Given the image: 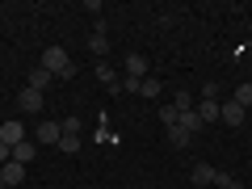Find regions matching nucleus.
I'll return each instance as SVG.
<instances>
[{
    "mask_svg": "<svg viewBox=\"0 0 252 189\" xmlns=\"http://www.w3.org/2000/svg\"><path fill=\"white\" fill-rule=\"evenodd\" d=\"M38 67H46L55 80H72V76H76V59L63 51V46H46V51H42V63H38Z\"/></svg>",
    "mask_w": 252,
    "mask_h": 189,
    "instance_id": "f257e3e1",
    "label": "nucleus"
},
{
    "mask_svg": "<svg viewBox=\"0 0 252 189\" xmlns=\"http://www.w3.org/2000/svg\"><path fill=\"white\" fill-rule=\"evenodd\" d=\"M219 122H227V126H244V122H248V109L235 105V101H219Z\"/></svg>",
    "mask_w": 252,
    "mask_h": 189,
    "instance_id": "f03ea898",
    "label": "nucleus"
},
{
    "mask_svg": "<svg viewBox=\"0 0 252 189\" xmlns=\"http://www.w3.org/2000/svg\"><path fill=\"white\" fill-rule=\"evenodd\" d=\"M0 143H9V147L26 143V122H17V118H9V122H0Z\"/></svg>",
    "mask_w": 252,
    "mask_h": 189,
    "instance_id": "7ed1b4c3",
    "label": "nucleus"
},
{
    "mask_svg": "<svg viewBox=\"0 0 252 189\" xmlns=\"http://www.w3.org/2000/svg\"><path fill=\"white\" fill-rule=\"evenodd\" d=\"M34 139L51 147V143H59V139H63V126L55 122V118H42V122H38V130H34Z\"/></svg>",
    "mask_w": 252,
    "mask_h": 189,
    "instance_id": "20e7f679",
    "label": "nucleus"
},
{
    "mask_svg": "<svg viewBox=\"0 0 252 189\" xmlns=\"http://www.w3.org/2000/svg\"><path fill=\"white\" fill-rule=\"evenodd\" d=\"M215 177H219V168L215 164H193V168H189V181H193V189H206V185H215Z\"/></svg>",
    "mask_w": 252,
    "mask_h": 189,
    "instance_id": "39448f33",
    "label": "nucleus"
},
{
    "mask_svg": "<svg viewBox=\"0 0 252 189\" xmlns=\"http://www.w3.org/2000/svg\"><path fill=\"white\" fill-rule=\"evenodd\" d=\"M17 105H21V114H42V93H34V89H21L17 93Z\"/></svg>",
    "mask_w": 252,
    "mask_h": 189,
    "instance_id": "423d86ee",
    "label": "nucleus"
},
{
    "mask_svg": "<svg viewBox=\"0 0 252 189\" xmlns=\"http://www.w3.org/2000/svg\"><path fill=\"white\" fill-rule=\"evenodd\" d=\"M51 84H55V76L46 72V67H34V72L26 76V89H34V93H46Z\"/></svg>",
    "mask_w": 252,
    "mask_h": 189,
    "instance_id": "0eeeda50",
    "label": "nucleus"
},
{
    "mask_svg": "<svg viewBox=\"0 0 252 189\" xmlns=\"http://www.w3.org/2000/svg\"><path fill=\"white\" fill-rule=\"evenodd\" d=\"M126 76L130 80H147V55H126Z\"/></svg>",
    "mask_w": 252,
    "mask_h": 189,
    "instance_id": "6e6552de",
    "label": "nucleus"
},
{
    "mask_svg": "<svg viewBox=\"0 0 252 189\" xmlns=\"http://www.w3.org/2000/svg\"><path fill=\"white\" fill-rule=\"evenodd\" d=\"M93 76H97V80L105 84L109 93H122V80L114 76V67H109V63H97V67H93Z\"/></svg>",
    "mask_w": 252,
    "mask_h": 189,
    "instance_id": "1a4fd4ad",
    "label": "nucleus"
},
{
    "mask_svg": "<svg viewBox=\"0 0 252 189\" xmlns=\"http://www.w3.org/2000/svg\"><path fill=\"white\" fill-rule=\"evenodd\" d=\"M177 126H181V130H185V135H198V130H202V118H198V105H193V109H185V114L177 118Z\"/></svg>",
    "mask_w": 252,
    "mask_h": 189,
    "instance_id": "9d476101",
    "label": "nucleus"
},
{
    "mask_svg": "<svg viewBox=\"0 0 252 189\" xmlns=\"http://www.w3.org/2000/svg\"><path fill=\"white\" fill-rule=\"evenodd\" d=\"M21 177H26V164H17V160H9L4 168H0V181H4V189H9V185H17Z\"/></svg>",
    "mask_w": 252,
    "mask_h": 189,
    "instance_id": "9b49d317",
    "label": "nucleus"
},
{
    "mask_svg": "<svg viewBox=\"0 0 252 189\" xmlns=\"http://www.w3.org/2000/svg\"><path fill=\"white\" fill-rule=\"evenodd\" d=\"M235 105H244V109H252V80H244V84H235Z\"/></svg>",
    "mask_w": 252,
    "mask_h": 189,
    "instance_id": "f8f14e48",
    "label": "nucleus"
},
{
    "mask_svg": "<svg viewBox=\"0 0 252 189\" xmlns=\"http://www.w3.org/2000/svg\"><path fill=\"white\" fill-rule=\"evenodd\" d=\"M198 118H202V126H206V122H219V101H202V105H198Z\"/></svg>",
    "mask_w": 252,
    "mask_h": 189,
    "instance_id": "ddd939ff",
    "label": "nucleus"
},
{
    "mask_svg": "<svg viewBox=\"0 0 252 189\" xmlns=\"http://www.w3.org/2000/svg\"><path fill=\"white\" fill-rule=\"evenodd\" d=\"M34 156H38V147H34V143H17V147H13V160H17V164H30Z\"/></svg>",
    "mask_w": 252,
    "mask_h": 189,
    "instance_id": "4468645a",
    "label": "nucleus"
},
{
    "mask_svg": "<svg viewBox=\"0 0 252 189\" xmlns=\"http://www.w3.org/2000/svg\"><path fill=\"white\" fill-rule=\"evenodd\" d=\"M168 143L172 147H189V143H193V135H185L181 126H168Z\"/></svg>",
    "mask_w": 252,
    "mask_h": 189,
    "instance_id": "2eb2a0df",
    "label": "nucleus"
},
{
    "mask_svg": "<svg viewBox=\"0 0 252 189\" xmlns=\"http://www.w3.org/2000/svg\"><path fill=\"white\" fill-rule=\"evenodd\" d=\"M80 147H84V143H80V135H63V139H59V152H67V156H76Z\"/></svg>",
    "mask_w": 252,
    "mask_h": 189,
    "instance_id": "dca6fc26",
    "label": "nucleus"
},
{
    "mask_svg": "<svg viewBox=\"0 0 252 189\" xmlns=\"http://www.w3.org/2000/svg\"><path fill=\"white\" fill-rule=\"evenodd\" d=\"M160 84H164V80H143V84H139V97L156 101V97H160Z\"/></svg>",
    "mask_w": 252,
    "mask_h": 189,
    "instance_id": "f3484780",
    "label": "nucleus"
},
{
    "mask_svg": "<svg viewBox=\"0 0 252 189\" xmlns=\"http://www.w3.org/2000/svg\"><path fill=\"white\" fill-rule=\"evenodd\" d=\"M177 118H181L177 105H160V122H164V130H168V126H177Z\"/></svg>",
    "mask_w": 252,
    "mask_h": 189,
    "instance_id": "a211bd4d",
    "label": "nucleus"
},
{
    "mask_svg": "<svg viewBox=\"0 0 252 189\" xmlns=\"http://www.w3.org/2000/svg\"><path fill=\"white\" fill-rule=\"evenodd\" d=\"M172 105H177L181 114H185V109H193V93H189V89H181L177 97H172Z\"/></svg>",
    "mask_w": 252,
    "mask_h": 189,
    "instance_id": "6ab92c4d",
    "label": "nucleus"
},
{
    "mask_svg": "<svg viewBox=\"0 0 252 189\" xmlns=\"http://www.w3.org/2000/svg\"><path fill=\"white\" fill-rule=\"evenodd\" d=\"M215 185H219V189H244V181H235L231 172H219V177H215Z\"/></svg>",
    "mask_w": 252,
    "mask_h": 189,
    "instance_id": "aec40b11",
    "label": "nucleus"
},
{
    "mask_svg": "<svg viewBox=\"0 0 252 189\" xmlns=\"http://www.w3.org/2000/svg\"><path fill=\"white\" fill-rule=\"evenodd\" d=\"M59 126H63V135H80V126H84V122H80L76 114H67V118H63Z\"/></svg>",
    "mask_w": 252,
    "mask_h": 189,
    "instance_id": "412c9836",
    "label": "nucleus"
},
{
    "mask_svg": "<svg viewBox=\"0 0 252 189\" xmlns=\"http://www.w3.org/2000/svg\"><path fill=\"white\" fill-rule=\"evenodd\" d=\"M89 51H93V55H105V51H109V42H105L101 34H89Z\"/></svg>",
    "mask_w": 252,
    "mask_h": 189,
    "instance_id": "4be33fe9",
    "label": "nucleus"
},
{
    "mask_svg": "<svg viewBox=\"0 0 252 189\" xmlns=\"http://www.w3.org/2000/svg\"><path fill=\"white\" fill-rule=\"evenodd\" d=\"M202 101H219V84H215V80L202 84Z\"/></svg>",
    "mask_w": 252,
    "mask_h": 189,
    "instance_id": "5701e85b",
    "label": "nucleus"
},
{
    "mask_svg": "<svg viewBox=\"0 0 252 189\" xmlns=\"http://www.w3.org/2000/svg\"><path fill=\"white\" fill-rule=\"evenodd\" d=\"M248 126H252V109H248Z\"/></svg>",
    "mask_w": 252,
    "mask_h": 189,
    "instance_id": "b1692460",
    "label": "nucleus"
}]
</instances>
